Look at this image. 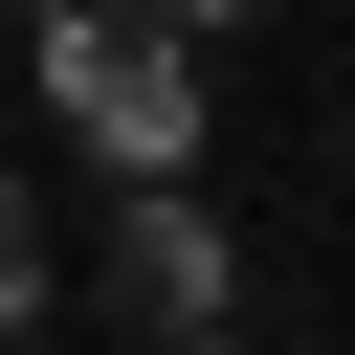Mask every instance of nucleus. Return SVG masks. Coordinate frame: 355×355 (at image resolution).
I'll list each match as a JSON object with an SVG mask.
<instances>
[{"instance_id":"4","label":"nucleus","mask_w":355,"mask_h":355,"mask_svg":"<svg viewBox=\"0 0 355 355\" xmlns=\"http://www.w3.org/2000/svg\"><path fill=\"white\" fill-rule=\"evenodd\" d=\"M155 22H178V44H200V22H266V0H155Z\"/></svg>"},{"instance_id":"2","label":"nucleus","mask_w":355,"mask_h":355,"mask_svg":"<svg viewBox=\"0 0 355 355\" xmlns=\"http://www.w3.org/2000/svg\"><path fill=\"white\" fill-rule=\"evenodd\" d=\"M89 288H111V333H133V355H222V333H244V244H222L178 178H133V200H111V266H89Z\"/></svg>"},{"instance_id":"1","label":"nucleus","mask_w":355,"mask_h":355,"mask_svg":"<svg viewBox=\"0 0 355 355\" xmlns=\"http://www.w3.org/2000/svg\"><path fill=\"white\" fill-rule=\"evenodd\" d=\"M22 67H44V111L111 178H200V44L155 0H22Z\"/></svg>"},{"instance_id":"3","label":"nucleus","mask_w":355,"mask_h":355,"mask_svg":"<svg viewBox=\"0 0 355 355\" xmlns=\"http://www.w3.org/2000/svg\"><path fill=\"white\" fill-rule=\"evenodd\" d=\"M0 355H44V222H22V178H0Z\"/></svg>"},{"instance_id":"5","label":"nucleus","mask_w":355,"mask_h":355,"mask_svg":"<svg viewBox=\"0 0 355 355\" xmlns=\"http://www.w3.org/2000/svg\"><path fill=\"white\" fill-rule=\"evenodd\" d=\"M222 355H244V333H222Z\"/></svg>"}]
</instances>
